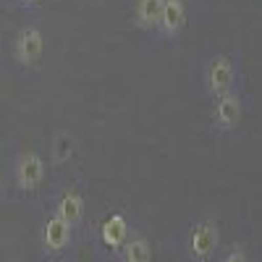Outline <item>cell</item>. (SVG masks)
<instances>
[{"mask_svg":"<svg viewBox=\"0 0 262 262\" xmlns=\"http://www.w3.org/2000/svg\"><path fill=\"white\" fill-rule=\"evenodd\" d=\"M48 176V163L37 149L18 152L13 160V184L21 191H37Z\"/></svg>","mask_w":262,"mask_h":262,"instance_id":"1","label":"cell"},{"mask_svg":"<svg viewBox=\"0 0 262 262\" xmlns=\"http://www.w3.org/2000/svg\"><path fill=\"white\" fill-rule=\"evenodd\" d=\"M11 53L21 69H34V66H39L42 55H45V34H42V29L34 24L21 27L13 37Z\"/></svg>","mask_w":262,"mask_h":262,"instance_id":"2","label":"cell"},{"mask_svg":"<svg viewBox=\"0 0 262 262\" xmlns=\"http://www.w3.org/2000/svg\"><path fill=\"white\" fill-rule=\"evenodd\" d=\"M221 247V226L212 217H202L194 223L189 233V259L191 262H210Z\"/></svg>","mask_w":262,"mask_h":262,"instance_id":"3","label":"cell"},{"mask_svg":"<svg viewBox=\"0 0 262 262\" xmlns=\"http://www.w3.org/2000/svg\"><path fill=\"white\" fill-rule=\"evenodd\" d=\"M236 84V66L228 55H215L205 69V86L210 97H221L233 90Z\"/></svg>","mask_w":262,"mask_h":262,"instance_id":"4","label":"cell"},{"mask_svg":"<svg viewBox=\"0 0 262 262\" xmlns=\"http://www.w3.org/2000/svg\"><path fill=\"white\" fill-rule=\"evenodd\" d=\"M215 105H212V126L217 131H223V134H228V131H233L238 126V121H242V113H244V102H242V95H238L236 90L221 95V97H212Z\"/></svg>","mask_w":262,"mask_h":262,"instance_id":"5","label":"cell"},{"mask_svg":"<svg viewBox=\"0 0 262 262\" xmlns=\"http://www.w3.org/2000/svg\"><path fill=\"white\" fill-rule=\"evenodd\" d=\"M71 242H74V228L66 223V221H60V217L50 215L48 221L42 223L39 244H42V249H45V254L55 257V254H60V252L69 249Z\"/></svg>","mask_w":262,"mask_h":262,"instance_id":"6","label":"cell"},{"mask_svg":"<svg viewBox=\"0 0 262 262\" xmlns=\"http://www.w3.org/2000/svg\"><path fill=\"white\" fill-rule=\"evenodd\" d=\"M186 27V3L184 0H163L160 18H158V34L165 39H176Z\"/></svg>","mask_w":262,"mask_h":262,"instance_id":"7","label":"cell"},{"mask_svg":"<svg viewBox=\"0 0 262 262\" xmlns=\"http://www.w3.org/2000/svg\"><path fill=\"white\" fill-rule=\"evenodd\" d=\"M53 215L60 217V221H66L71 228H76V226L81 223V217H84V196H81L76 189H66V191L58 196Z\"/></svg>","mask_w":262,"mask_h":262,"instance_id":"8","label":"cell"},{"mask_svg":"<svg viewBox=\"0 0 262 262\" xmlns=\"http://www.w3.org/2000/svg\"><path fill=\"white\" fill-rule=\"evenodd\" d=\"M128 236H131L128 233V221H126L123 212H111L100 226V242L105 247H111V249H121Z\"/></svg>","mask_w":262,"mask_h":262,"instance_id":"9","label":"cell"},{"mask_svg":"<svg viewBox=\"0 0 262 262\" xmlns=\"http://www.w3.org/2000/svg\"><path fill=\"white\" fill-rule=\"evenodd\" d=\"M163 0H134V24L142 32H155Z\"/></svg>","mask_w":262,"mask_h":262,"instance_id":"10","label":"cell"},{"mask_svg":"<svg viewBox=\"0 0 262 262\" xmlns=\"http://www.w3.org/2000/svg\"><path fill=\"white\" fill-rule=\"evenodd\" d=\"M121 262H152V244L147 236H128L118 249Z\"/></svg>","mask_w":262,"mask_h":262,"instance_id":"11","label":"cell"},{"mask_svg":"<svg viewBox=\"0 0 262 262\" xmlns=\"http://www.w3.org/2000/svg\"><path fill=\"white\" fill-rule=\"evenodd\" d=\"M74 158V137L69 131H58L53 139V149H50V160L53 165H66Z\"/></svg>","mask_w":262,"mask_h":262,"instance_id":"12","label":"cell"},{"mask_svg":"<svg viewBox=\"0 0 262 262\" xmlns=\"http://www.w3.org/2000/svg\"><path fill=\"white\" fill-rule=\"evenodd\" d=\"M221 262H249V254H247V249L242 244H233Z\"/></svg>","mask_w":262,"mask_h":262,"instance_id":"13","label":"cell"},{"mask_svg":"<svg viewBox=\"0 0 262 262\" xmlns=\"http://www.w3.org/2000/svg\"><path fill=\"white\" fill-rule=\"evenodd\" d=\"M18 6H27V8H32V6H37V3H42V0H16Z\"/></svg>","mask_w":262,"mask_h":262,"instance_id":"14","label":"cell"},{"mask_svg":"<svg viewBox=\"0 0 262 262\" xmlns=\"http://www.w3.org/2000/svg\"><path fill=\"white\" fill-rule=\"evenodd\" d=\"M3 189H6V184H3V176H0V200H3Z\"/></svg>","mask_w":262,"mask_h":262,"instance_id":"15","label":"cell"}]
</instances>
